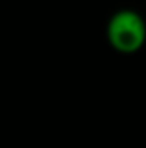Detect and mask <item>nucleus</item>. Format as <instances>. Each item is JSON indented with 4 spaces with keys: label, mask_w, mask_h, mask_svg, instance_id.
<instances>
[{
    "label": "nucleus",
    "mask_w": 146,
    "mask_h": 148,
    "mask_svg": "<svg viewBox=\"0 0 146 148\" xmlns=\"http://www.w3.org/2000/svg\"><path fill=\"white\" fill-rule=\"evenodd\" d=\"M105 36L113 51L120 54H135L146 43V21L135 10H118L107 21Z\"/></svg>",
    "instance_id": "obj_1"
}]
</instances>
